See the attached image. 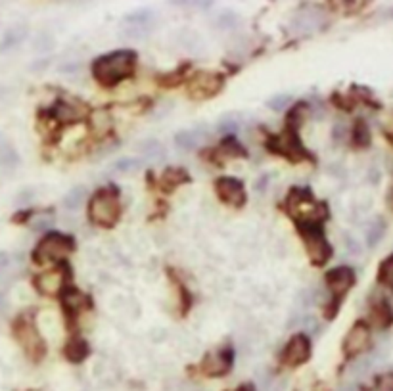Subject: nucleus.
I'll return each mask as SVG.
<instances>
[{
	"label": "nucleus",
	"mask_w": 393,
	"mask_h": 391,
	"mask_svg": "<svg viewBox=\"0 0 393 391\" xmlns=\"http://www.w3.org/2000/svg\"><path fill=\"white\" fill-rule=\"evenodd\" d=\"M223 152L227 158H240V156H244V148L234 139H228L223 142Z\"/></svg>",
	"instance_id": "27"
},
{
	"label": "nucleus",
	"mask_w": 393,
	"mask_h": 391,
	"mask_svg": "<svg viewBox=\"0 0 393 391\" xmlns=\"http://www.w3.org/2000/svg\"><path fill=\"white\" fill-rule=\"evenodd\" d=\"M300 233L311 261L315 265H324L332 255V247L324 238L320 225H301Z\"/></svg>",
	"instance_id": "5"
},
{
	"label": "nucleus",
	"mask_w": 393,
	"mask_h": 391,
	"mask_svg": "<svg viewBox=\"0 0 393 391\" xmlns=\"http://www.w3.org/2000/svg\"><path fill=\"white\" fill-rule=\"evenodd\" d=\"M286 206L292 217L303 221V225H319V221L327 217V207L319 204L307 190H292Z\"/></svg>",
	"instance_id": "3"
},
{
	"label": "nucleus",
	"mask_w": 393,
	"mask_h": 391,
	"mask_svg": "<svg viewBox=\"0 0 393 391\" xmlns=\"http://www.w3.org/2000/svg\"><path fill=\"white\" fill-rule=\"evenodd\" d=\"M288 102H290V96H288V94H282V96H274L269 104H271L274 110H282V107H286Z\"/></svg>",
	"instance_id": "35"
},
{
	"label": "nucleus",
	"mask_w": 393,
	"mask_h": 391,
	"mask_svg": "<svg viewBox=\"0 0 393 391\" xmlns=\"http://www.w3.org/2000/svg\"><path fill=\"white\" fill-rule=\"evenodd\" d=\"M311 303H313V296H311V292H309V290H301V292L298 293V298H295V307L305 311V309L311 307Z\"/></svg>",
	"instance_id": "29"
},
{
	"label": "nucleus",
	"mask_w": 393,
	"mask_h": 391,
	"mask_svg": "<svg viewBox=\"0 0 393 391\" xmlns=\"http://www.w3.org/2000/svg\"><path fill=\"white\" fill-rule=\"evenodd\" d=\"M140 150H142V153L146 156V158H150L152 161H158V159L163 158V146H161L158 140H146L142 146H140Z\"/></svg>",
	"instance_id": "23"
},
{
	"label": "nucleus",
	"mask_w": 393,
	"mask_h": 391,
	"mask_svg": "<svg viewBox=\"0 0 393 391\" xmlns=\"http://www.w3.org/2000/svg\"><path fill=\"white\" fill-rule=\"evenodd\" d=\"M64 280H66V271L64 269H52V271L37 276V288L42 293L54 296V293H58L61 290Z\"/></svg>",
	"instance_id": "14"
},
{
	"label": "nucleus",
	"mask_w": 393,
	"mask_h": 391,
	"mask_svg": "<svg viewBox=\"0 0 393 391\" xmlns=\"http://www.w3.org/2000/svg\"><path fill=\"white\" fill-rule=\"evenodd\" d=\"M378 276H380L382 284H386L387 288H392L393 290V255H389V257L382 263Z\"/></svg>",
	"instance_id": "24"
},
{
	"label": "nucleus",
	"mask_w": 393,
	"mask_h": 391,
	"mask_svg": "<svg viewBox=\"0 0 393 391\" xmlns=\"http://www.w3.org/2000/svg\"><path fill=\"white\" fill-rule=\"evenodd\" d=\"M204 139H206V133H204L201 127H198V129H187V131L177 133L175 144H177V148H180V150L190 152V150H196V148L200 146Z\"/></svg>",
	"instance_id": "15"
},
{
	"label": "nucleus",
	"mask_w": 393,
	"mask_h": 391,
	"mask_svg": "<svg viewBox=\"0 0 393 391\" xmlns=\"http://www.w3.org/2000/svg\"><path fill=\"white\" fill-rule=\"evenodd\" d=\"M140 165H142L140 159L125 158V159H119L117 163H114V169L119 173H133V171H139Z\"/></svg>",
	"instance_id": "26"
},
{
	"label": "nucleus",
	"mask_w": 393,
	"mask_h": 391,
	"mask_svg": "<svg viewBox=\"0 0 393 391\" xmlns=\"http://www.w3.org/2000/svg\"><path fill=\"white\" fill-rule=\"evenodd\" d=\"M223 86V77L217 74H198L194 75L192 81L188 83V91L190 96L198 100L211 98L219 93Z\"/></svg>",
	"instance_id": "8"
},
{
	"label": "nucleus",
	"mask_w": 393,
	"mask_h": 391,
	"mask_svg": "<svg viewBox=\"0 0 393 391\" xmlns=\"http://www.w3.org/2000/svg\"><path fill=\"white\" fill-rule=\"evenodd\" d=\"M85 199H87V188H85V186H74V188L64 196L61 206L66 207L67 211H77V209L85 204Z\"/></svg>",
	"instance_id": "16"
},
{
	"label": "nucleus",
	"mask_w": 393,
	"mask_h": 391,
	"mask_svg": "<svg viewBox=\"0 0 393 391\" xmlns=\"http://www.w3.org/2000/svg\"><path fill=\"white\" fill-rule=\"evenodd\" d=\"M184 180H188V175L182 169H177V167H173V169H167L165 173H163V177H161V188L163 190H173V188H177V186L180 185V182H184Z\"/></svg>",
	"instance_id": "18"
},
{
	"label": "nucleus",
	"mask_w": 393,
	"mask_h": 391,
	"mask_svg": "<svg viewBox=\"0 0 393 391\" xmlns=\"http://www.w3.org/2000/svg\"><path fill=\"white\" fill-rule=\"evenodd\" d=\"M234 129H238V121L234 119L233 115H228V117H225V119L219 121L221 133H228V131H234Z\"/></svg>",
	"instance_id": "30"
},
{
	"label": "nucleus",
	"mask_w": 393,
	"mask_h": 391,
	"mask_svg": "<svg viewBox=\"0 0 393 391\" xmlns=\"http://www.w3.org/2000/svg\"><path fill=\"white\" fill-rule=\"evenodd\" d=\"M384 233H386V223H384V219L373 221V225L368 226L367 230V244L370 247H374V245L384 238Z\"/></svg>",
	"instance_id": "22"
},
{
	"label": "nucleus",
	"mask_w": 393,
	"mask_h": 391,
	"mask_svg": "<svg viewBox=\"0 0 393 391\" xmlns=\"http://www.w3.org/2000/svg\"><path fill=\"white\" fill-rule=\"evenodd\" d=\"M134 64H136V54L133 50H117L94 62L93 75L102 85L114 86L133 75Z\"/></svg>",
	"instance_id": "1"
},
{
	"label": "nucleus",
	"mask_w": 393,
	"mask_h": 391,
	"mask_svg": "<svg viewBox=\"0 0 393 391\" xmlns=\"http://www.w3.org/2000/svg\"><path fill=\"white\" fill-rule=\"evenodd\" d=\"M368 366H370V361H368V358H363V361H357V363L351 366V372L357 374V376H363V374H367L368 372Z\"/></svg>",
	"instance_id": "32"
},
{
	"label": "nucleus",
	"mask_w": 393,
	"mask_h": 391,
	"mask_svg": "<svg viewBox=\"0 0 393 391\" xmlns=\"http://www.w3.org/2000/svg\"><path fill=\"white\" fill-rule=\"evenodd\" d=\"M54 113H56V117H58L60 121H64V123H67V121H77L85 115V112H83L81 107H75L71 106V104H66V102L56 104Z\"/></svg>",
	"instance_id": "20"
},
{
	"label": "nucleus",
	"mask_w": 393,
	"mask_h": 391,
	"mask_svg": "<svg viewBox=\"0 0 393 391\" xmlns=\"http://www.w3.org/2000/svg\"><path fill=\"white\" fill-rule=\"evenodd\" d=\"M376 391H393V372L392 374H384V376L378 380Z\"/></svg>",
	"instance_id": "31"
},
{
	"label": "nucleus",
	"mask_w": 393,
	"mask_h": 391,
	"mask_svg": "<svg viewBox=\"0 0 393 391\" xmlns=\"http://www.w3.org/2000/svg\"><path fill=\"white\" fill-rule=\"evenodd\" d=\"M373 318L378 326H389L393 320V313L386 301H380L373 307Z\"/></svg>",
	"instance_id": "21"
},
{
	"label": "nucleus",
	"mask_w": 393,
	"mask_h": 391,
	"mask_svg": "<svg viewBox=\"0 0 393 391\" xmlns=\"http://www.w3.org/2000/svg\"><path fill=\"white\" fill-rule=\"evenodd\" d=\"M61 301H64V307L69 309V311H81L88 305V299L79 292V290H67L64 296H61Z\"/></svg>",
	"instance_id": "19"
},
{
	"label": "nucleus",
	"mask_w": 393,
	"mask_h": 391,
	"mask_svg": "<svg viewBox=\"0 0 393 391\" xmlns=\"http://www.w3.org/2000/svg\"><path fill=\"white\" fill-rule=\"evenodd\" d=\"M340 391H357L353 387V385H346V387H344V390H340Z\"/></svg>",
	"instance_id": "36"
},
{
	"label": "nucleus",
	"mask_w": 393,
	"mask_h": 391,
	"mask_svg": "<svg viewBox=\"0 0 393 391\" xmlns=\"http://www.w3.org/2000/svg\"><path fill=\"white\" fill-rule=\"evenodd\" d=\"M10 267H12V257L6 252H0V274L10 271Z\"/></svg>",
	"instance_id": "34"
},
{
	"label": "nucleus",
	"mask_w": 393,
	"mask_h": 391,
	"mask_svg": "<svg viewBox=\"0 0 393 391\" xmlns=\"http://www.w3.org/2000/svg\"><path fill=\"white\" fill-rule=\"evenodd\" d=\"M271 148L282 153L284 158H290L292 161H300V159L307 158V152L301 148L300 140H298L295 133L290 131V129H288L282 136H276V139L271 142Z\"/></svg>",
	"instance_id": "11"
},
{
	"label": "nucleus",
	"mask_w": 393,
	"mask_h": 391,
	"mask_svg": "<svg viewBox=\"0 0 393 391\" xmlns=\"http://www.w3.org/2000/svg\"><path fill=\"white\" fill-rule=\"evenodd\" d=\"M16 336H18L20 344L23 345V349L31 358L39 361L45 355V342L39 336V332L35 330L31 320H20L16 326Z\"/></svg>",
	"instance_id": "6"
},
{
	"label": "nucleus",
	"mask_w": 393,
	"mask_h": 391,
	"mask_svg": "<svg viewBox=\"0 0 393 391\" xmlns=\"http://www.w3.org/2000/svg\"><path fill=\"white\" fill-rule=\"evenodd\" d=\"M75 242L66 234L50 233L40 240V244L35 250V261L37 263H48V261H61L74 252Z\"/></svg>",
	"instance_id": "4"
},
{
	"label": "nucleus",
	"mask_w": 393,
	"mask_h": 391,
	"mask_svg": "<svg viewBox=\"0 0 393 391\" xmlns=\"http://www.w3.org/2000/svg\"><path fill=\"white\" fill-rule=\"evenodd\" d=\"M309 355H311V342H309V338L305 334H295L284 347L280 361H282V365L286 366H300L309 358Z\"/></svg>",
	"instance_id": "7"
},
{
	"label": "nucleus",
	"mask_w": 393,
	"mask_h": 391,
	"mask_svg": "<svg viewBox=\"0 0 393 391\" xmlns=\"http://www.w3.org/2000/svg\"><path fill=\"white\" fill-rule=\"evenodd\" d=\"M215 192L221 198V202H225L228 206L240 207L246 202V192L240 180L230 179V177H223L215 182Z\"/></svg>",
	"instance_id": "9"
},
{
	"label": "nucleus",
	"mask_w": 393,
	"mask_h": 391,
	"mask_svg": "<svg viewBox=\"0 0 393 391\" xmlns=\"http://www.w3.org/2000/svg\"><path fill=\"white\" fill-rule=\"evenodd\" d=\"M230 365H233V353L227 351V349H223V351H217V353H209L204 361V372H206L207 376H223V374H227L230 370Z\"/></svg>",
	"instance_id": "13"
},
{
	"label": "nucleus",
	"mask_w": 393,
	"mask_h": 391,
	"mask_svg": "<svg viewBox=\"0 0 393 391\" xmlns=\"http://www.w3.org/2000/svg\"><path fill=\"white\" fill-rule=\"evenodd\" d=\"M301 326H303V334H311V336H315V334H319L320 332V325L319 320L315 317H301Z\"/></svg>",
	"instance_id": "28"
},
{
	"label": "nucleus",
	"mask_w": 393,
	"mask_h": 391,
	"mask_svg": "<svg viewBox=\"0 0 393 391\" xmlns=\"http://www.w3.org/2000/svg\"><path fill=\"white\" fill-rule=\"evenodd\" d=\"M121 204H119V190L114 186L102 188L94 194L88 204V217L94 225L98 226H114L119 221Z\"/></svg>",
	"instance_id": "2"
},
{
	"label": "nucleus",
	"mask_w": 393,
	"mask_h": 391,
	"mask_svg": "<svg viewBox=\"0 0 393 391\" xmlns=\"http://www.w3.org/2000/svg\"><path fill=\"white\" fill-rule=\"evenodd\" d=\"M370 344V328L365 322H355L353 328L347 332L344 339V351L347 355H359Z\"/></svg>",
	"instance_id": "10"
},
{
	"label": "nucleus",
	"mask_w": 393,
	"mask_h": 391,
	"mask_svg": "<svg viewBox=\"0 0 393 391\" xmlns=\"http://www.w3.org/2000/svg\"><path fill=\"white\" fill-rule=\"evenodd\" d=\"M52 225V217H48V215H42V217H37V219L31 223V226H33V230H45V228H48V226Z\"/></svg>",
	"instance_id": "33"
},
{
	"label": "nucleus",
	"mask_w": 393,
	"mask_h": 391,
	"mask_svg": "<svg viewBox=\"0 0 393 391\" xmlns=\"http://www.w3.org/2000/svg\"><path fill=\"white\" fill-rule=\"evenodd\" d=\"M66 355L69 361H74V363H81V361H85V357L88 355V345L85 339L81 338H74L66 347Z\"/></svg>",
	"instance_id": "17"
},
{
	"label": "nucleus",
	"mask_w": 393,
	"mask_h": 391,
	"mask_svg": "<svg viewBox=\"0 0 393 391\" xmlns=\"http://www.w3.org/2000/svg\"><path fill=\"white\" fill-rule=\"evenodd\" d=\"M236 391H250V390H247V387H244V390H242V387H240V390H236Z\"/></svg>",
	"instance_id": "37"
},
{
	"label": "nucleus",
	"mask_w": 393,
	"mask_h": 391,
	"mask_svg": "<svg viewBox=\"0 0 393 391\" xmlns=\"http://www.w3.org/2000/svg\"><path fill=\"white\" fill-rule=\"evenodd\" d=\"M327 282L330 292L336 296V299H340L355 284V272L349 267H338V269L328 272Z\"/></svg>",
	"instance_id": "12"
},
{
	"label": "nucleus",
	"mask_w": 393,
	"mask_h": 391,
	"mask_svg": "<svg viewBox=\"0 0 393 391\" xmlns=\"http://www.w3.org/2000/svg\"><path fill=\"white\" fill-rule=\"evenodd\" d=\"M353 136H355V144L357 146H368V142H370V134H368V127L363 123V121H357V125H355V131H353Z\"/></svg>",
	"instance_id": "25"
}]
</instances>
